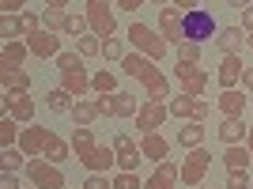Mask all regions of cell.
I'll return each mask as SVG.
<instances>
[{
	"label": "cell",
	"mask_w": 253,
	"mask_h": 189,
	"mask_svg": "<svg viewBox=\"0 0 253 189\" xmlns=\"http://www.w3.org/2000/svg\"><path fill=\"white\" fill-rule=\"evenodd\" d=\"M125 34H128V42L136 46V53H144V57H151V61H163V53H167V38L155 34L148 23H132Z\"/></svg>",
	"instance_id": "6da1fadb"
},
{
	"label": "cell",
	"mask_w": 253,
	"mask_h": 189,
	"mask_svg": "<svg viewBox=\"0 0 253 189\" xmlns=\"http://www.w3.org/2000/svg\"><path fill=\"white\" fill-rule=\"evenodd\" d=\"M27 178H31V186H38V189H68V182H64V174H61V167L57 163H49V159H31L27 163Z\"/></svg>",
	"instance_id": "7a4b0ae2"
},
{
	"label": "cell",
	"mask_w": 253,
	"mask_h": 189,
	"mask_svg": "<svg viewBox=\"0 0 253 189\" xmlns=\"http://www.w3.org/2000/svg\"><path fill=\"white\" fill-rule=\"evenodd\" d=\"M215 34H219V23H215V15H211L208 8L185 11V38H193V42H208V38H215Z\"/></svg>",
	"instance_id": "3957f363"
},
{
	"label": "cell",
	"mask_w": 253,
	"mask_h": 189,
	"mask_svg": "<svg viewBox=\"0 0 253 189\" xmlns=\"http://www.w3.org/2000/svg\"><path fill=\"white\" fill-rule=\"evenodd\" d=\"M155 27H159V34H163V38H167L170 46L185 42V11H181V8H174V4L159 8V19H155Z\"/></svg>",
	"instance_id": "277c9868"
},
{
	"label": "cell",
	"mask_w": 253,
	"mask_h": 189,
	"mask_svg": "<svg viewBox=\"0 0 253 189\" xmlns=\"http://www.w3.org/2000/svg\"><path fill=\"white\" fill-rule=\"evenodd\" d=\"M87 23H91V34L110 38V34L117 31V19H114L110 0H87Z\"/></svg>",
	"instance_id": "5b68a950"
},
{
	"label": "cell",
	"mask_w": 253,
	"mask_h": 189,
	"mask_svg": "<svg viewBox=\"0 0 253 189\" xmlns=\"http://www.w3.org/2000/svg\"><path fill=\"white\" fill-rule=\"evenodd\" d=\"M208 167H211V151L208 147H193L185 155V163H181V186H201Z\"/></svg>",
	"instance_id": "8992f818"
},
{
	"label": "cell",
	"mask_w": 253,
	"mask_h": 189,
	"mask_svg": "<svg viewBox=\"0 0 253 189\" xmlns=\"http://www.w3.org/2000/svg\"><path fill=\"white\" fill-rule=\"evenodd\" d=\"M174 76L181 80V94H193V98H201L204 87H208V72H204L201 64L178 61V64H174Z\"/></svg>",
	"instance_id": "52a82bcc"
},
{
	"label": "cell",
	"mask_w": 253,
	"mask_h": 189,
	"mask_svg": "<svg viewBox=\"0 0 253 189\" xmlns=\"http://www.w3.org/2000/svg\"><path fill=\"white\" fill-rule=\"evenodd\" d=\"M114 151H117V170H136L140 159H144L140 144L128 137V133H117V137H114Z\"/></svg>",
	"instance_id": "ba28073f"
},
{
	"label": "cell",
	"mask_w": 253,
	"mask_h": 189,
	"mask_svg": "<svg viewBox=\"0 0 253 189\" xmlns=\"http://www.w3.org/2000/svg\"><path fill=\"white\" fill-rule=\"evenodd\" d=\"M167 114H170L167 102H144V106H140V114H136L140 137H144V133H159V125H167Z\"/></svg>",
	"instance_id": "9c48e42d"
},
{
	"label": "cell",
	"mask_w": 253,
	"mask_h": 189,
	"mask_svg": "<svg viewBox=\"0 0 253 189\" xmlns=\"http://www.w3.org/2000/svg\"><path fill=\"white\" fill-rule=\"evenodd\" d=\"M80 163H84L91 174H110V170L117 167V151H114V144H110V147H106V144H95L84 159H80Z\"/></svg>",
	"instance_id": "30bf717a"
},
{
	"label": "cell",
	"mask_w": 253,
	"mask_h": 189,
	"mask_svg": "<svg viewBox=\"0 0 253 189\" xmlns=\"http://www.w3.org/2000/svg\"><path fill=\"white\" fill-rule=\"evenodd\" d=\"M27 46H31V53L34 57H53V61H57V57H61V34L57 31H38V34H31V38H27Z\"/></svg>",
	"instance_id": "8fae6325"
},
{
	"label": "cell",
	"mask_w": 253,
	"mask_h": 189,
	"mask_svg": "<svg viewBox=\"0 0 253 189\" xmlns=\"http://www.w3.org/2000/svg\"><path fill=\"white\" fill-rule=\"evenodd\" d=\"M178 182H181V167L170 163V159H163V163H155V174L144 182V189H174Z\"/></svg>",
	"instance_id": "7c38bea8"
},
{
	"label": "cell",
	"mask_w": 253,
	"mask_h": 189,
	"mask_svg": "<svg viewBox=\"0 0 253 189\" xmlns=\"http://www.w3.org/2000/svg\"><path fill=\"white\" fill-rule=\"evenodd\" d=\"M246 106H250V98H246L242 87H223V94H219V114L223 117H242Z\"/></svg>",
	"instance_id": "4fadbf2b"
},
{
	"label": "cell",
	"mask_w": 253,
	"mask_h": 189,
	"mask_svg": "<svg viewBox=\"0 0 253 189\" xmlns=\"http://www.w3.org/2000/svg\"><path fill=\"white\" fill-rule=\"evenodd\" d=\"M121 72H125V76H136L140 84H144V80H148L151 72H159V68H155L151 57H144V53H125V57H121Z\"/></svg>",
	"instance_id": "5bb4252c"
},
{
	"label": "cell",
	"mask_w": 253,
	"mask_h": 189,
	"mask_svg": "<svg viewBox=\"0 0 253 189\" xmlns=\"http://www.w3.org/2000/svg\"><path fill=\"white\" fill-rule=\"evenodd\" d=\"M242 72H246V64L238 53H223V61H219V84L223 87H238L242 84Z\"/></svg>",
	"instance_id": "9a60e30c"
},
{
	"label": "cell",
	"mask_w": 253,
	"mask_h": 189,
	"mask_svg": "<svg viewBox=\"0 0 253 189\" xmlns=\"http://www.w3.org/2000/svg\"><path fill=\"white\" fill-rule=\"evenodd\" d=\"M140 151H144V159H151V163H163V159L170 155V140L159 137V133H144V137H140Z\"/></svg>",
	"instance_id": "2e32d148"
},
{
	"label": "cell",
	"mask_w": 253,
	"mask_h": 189,
	"mask_svg": "<svg viewBox=\"0 0 253 189\" xmlns=\"http://www.w3.org/2000/svg\"><path fill=\"white\" fill-rule=\"evenodd\" d=\"M45 140H49V129H45V125H31V129H23L19 147L27 151V155H42V151H45Z\"/></svg>",
	"instance_id": "e0dca14e"
},
{
	"label": "cell",
	"mask_w": 253,
	"mask_h": 189,
	"mask_svg": "<svg viewBox=\"0 0 253 189\" xmlns=\"http://www.w3.org/2000/svg\"><path fill=\"white\" fill-rule=\"evenodd\" d=\"M61 87H64L68 94H76V98H80V94H87V91H91V76H87V68L80 64V68L61 72Z\"/></svg>",
	"instance_id": "ac0fdd59"
},
{
	"label": "cell",
	"mask_w": 253,
	"mask_h": 189,
	"mask_svg": "<svg viewBox=\"0 0 253 189\" xmlns=\"http://www.w3.org/2000/svg\"><path fill=\"white\" fill-rule=\"evenodd\" d=\"M42 159H49V163H57L61 167L64 159H72V140H61L57 133H49V140H45V151Z\"/></svg>",
	"instance_id": "d6986e66"
},
{
	"label": "cell",
	"mask_w": 253,
	"mask_h": 189,
	"mask_svg": "<svg viewBox=\"0 0 253 189\" xmlns=\"http://www.w3.org/2000/svg\"><path fill=\"white\" fill-rule=\"evenodd\" d=\"M246 133H250V125H242V117H223V125H219L223 144H246Z\"/></svg>",
	"instance_id": "ffe728a7"
},
{
	"label": "cell",
	"mask_w": 253,
	"mask_h": 189,
	"mask_svg": "<svg viewBox=\"0 0 253 189\" xmlns=\"http://www.w3.org/2000/svg\"><path fill=\"white\" fill-rule=\"evenodd\" d=\"M246 42V31L242 27H223L219 34H215V49L219 53H238V46Z\"/></svg>",
	"instance_id": "44dd1931"
},
{
	"label": "cell",
	"mask_w": 253,
	"mask_h": 189,
	"mask_svg": "<svg viewBox=\"0 0 253 189\" xmlns=\"http://www.w3.org/2000/svg\"><path fill=\"white\" fill-rule=\"evenodd\" d=\"M223 163H227V170H246L253 163V151L246 144H227V151H223Z\"/></svg>",
	"instance_id": "7402d4cb"
},
{
	"label": "cell",
	"mask_w": 253,
	"mask_h": 189,
	"mask_svg": "<svg viewBox=\"0 0 253 189\" xmlns=\"http://www.w3.org/2000/svg\"><path fill=\"white\" fill-rule=\"evenodd\" d=\"M144 94H148V102H167V94H170L167 76H163V72H151L148 80H144Z\"/></svg>",
	"instance_id": "603a6c76"
},
{
	"label": "cell",
	"mask_w": 253,
	"mask_h": 189,
	"mask_svg": "<svg viewBox=\"0 0 253 189\" xmlns=\"http://www.w3.org/2000/svg\"><path fill=\"white\" fill-rule=\"evenodd\" d=\"M178 144L189 147V151L193 147H204V125L201 121H185V125L178 129Z\"/></svg>",
	"instance_id": "cb8c5ba5"
},
{
	"label": "cell",
	"mask_w": 253,
	"mask_h": 189,
	"mask_svg": "<svg viewBox=\"0 0 253 189\" xmlns=\"http://www.w3.org/2000/svg\"><path fill=\"white\" fill-rule=\"evenodd\" d=\"M95 144H98V140H95V129H91V125H84V129H76V133H72V155L76 159H84Z\"/></svg>",
	"instance_id": "d4e9b609"
},
{
	"label": "cell",
	"mask_w": 253,
	"mask_h": 189,
	"mask_svg": "<svg viewBox=\"0 0 253 189\" xmlns=\"http://www.w3.org/2000/svg\"><path fill=\"white\" fill-rule=\"evenodd\" d=\"M45 106H49L53 114H72V106H76V102H72V94H68L61 84H57L49 94H45Z\"/></svg>",
	"instance_id": "484cf974"
},
{
	"label": "cell",
	"mask_w": 253,
	"mask_h": 189,
	"mask_svg": "<svg viewBox=\"0 0 253 189\" xmlns=\"http://www.w3.org/2000/svg\"><path fill=\"white\" fill-rule=\"evenodd\" d=\"M8 114L15 117L19 125H31V121H34V98H31V94H19V98H11V110H8Z\"/></svg>",
	"instance_id": "4316f807"
},
{
	"label": "cell",
	"mask_w": 253,
	"mask_h": 189,
	"mask_svg": "<svg viewBox=\"0 0 253 189\" xmlns=\"http://www.w3.org/2000/svg\"><path fill=\"white\" fill-rule=\"evenodd\" d=\"M95 117H98V106H95V102H80V98H76V106H72V121H76V129L95 125Z\"/></svg>",
	"instance_id": "83f0119b"
},
{
	"label": "cell",
	"mask_w": 253,
	"mask_h": 189,
	"mask_svg": "<svg viewBox=\"0 0 253 189\" xmlns=\"http://www.w3.org/2000/svg\"><path fill=\"white\" fill-rule=\"evenodd\" d=\"M114 106H117V117H136L144 102H136V94H128V91H117L114 94Z\"/></svg>",
	"instance_id": "f1b7e54d"
},
{
	"label": "cell",
	"mask_w": 253,
	"mask_h": 189,
	"mask_svg": "<svg viewBox=\"0 0 253 189\" xmlns=\"http://www.w3.org/2000/svg\"><path fill=\"white\" fill-rule=\"evenodd\" d=\"M42 27H45V31L64 34V27H68V11H64V8H45L42 11Z\"/></svg>",
	"instance_id": "f546056e"
},
{
	"label": "cell",
	"mask_w": 253,
	"mask_h": 189,
	"mask_svg": "<svg viewBox=\"0 0 253 189\" xmlns=\"http://www.w3.org/2000/svg\"><path fill=\"white\" fill-rule=\"evenodd\" d=\"M193 110H197V98H193V94H174V98H170V114L174 117L193 121Z\"/></svg>",
	"instance_id": "4dcf8cb0"
},
{
	"label": "cell",
	"mask_w": 253,
	"mask_h": 189,
	"mask_svg": "<svg viewBox=\"0 0 253 189\" xmlns=\"http://www.w3.org/2000/svg\"><path fill=\"white\" fill-rule=\"evenodd\" d=\"M19 137H23V133H19V121H15L11 114H4V121H0V144H4V147H15V144H19Z\"/></svg>",
	"instance_id": "1f68e13d"
},
{
	"label": "cell",
	"mask_w": 253,
	"mask_h": 189,
	"mask_svg": "<svg viewBox=\"0 0 253 189\" xmlns=\"http://www.w3.org/2000/svg\"><path fill=\"white\" fill-rule=\"evenodd\" d=\"M23 155H27L23 147H4V151H0V167L19 174V167H27V163H31V159H23Z\"/></svg>",
	"instance_id": "d6a6232c"
},
{
	"label": "cell",
	"mask_w": 253,
	"mask_h": 189,
	"mask_svg": "<svg viewBox=\"0 0 253 189\" xmlns=\"http://www.w3.org/2000/svg\"><path fill=\"white\" fill-rule=\"evenodd\" d=\"M91 91H95V94H114L117 91V76L106 72V68H102V72H95V76H91Z\"/></svg>",
	"instance_id": "836d02e7"
},
{
	"label": "cell",
	"mask_w": 253,
	"mask_h": 189,
	"mask_svg": "<svg viewBox=\"0 0 253 189\" xmlns=\"http://www.w3.org/2000/svg\"><path fill=\"white\" fill-rule=\"evenodd\" d=\"M27 53H31L27 42H4V64H15V68H19V64L27 61Z\"/></svg>",
	"instance_id": "e575fe53"
},
{
	"label": "cell",
	"mask_w": 253,
	"mask_h": 189,
	"mask_svg": "<svg viewBox=\"0 0 253 189\" xmlns=\"http://www.w3.org/2000/svg\"><path fill=\"white\" fill-rule=\"evenodd\" d=\"M114 189H144L140 170H117L114 174Z\"/></svg>",
	"instance_id": "d590c367"
},
{
	"label": "cell",
	"mask_w": 253,
	"mask_h": 189,
	"mask_svg": "<svg viewBox=\"0 0 253 189\" xmlns=\"http://www.w3.org/2000/svg\"><path fill=\"white\" fill-rule=\"evenodd\" d=\"M76 53H80V57H95V53H102V38H98V34L76 38Z\"/></svg>",
	"instance_id": "8d00e7d4"
},
{
	"label": "cell",
	"mask_w": 253,
	"mask_h": 189,
	"mask_svg": "<svg viewBox=\"0 0 253 189\" xmlns=\"http://www.w3.org/2000/svg\"><path fill=\"white\" fill-rule=\"evenodd\" d=\"M178 61L201 64V42H193V38H185V42H178Z\"/></svg>",
	"instance_id": "74e56055"
},
{
	"label": "cell",
	"mask_w": 253,
	"mask_h": 189,
	"mask_svg": "<svg viewBox=\"0 0 253 189\" xmlns=\"http://www.w3.org/2000/svg\"><path fill=\"white\" fill-rule=\"evenodd\" d=\"M42 31V15H34V11H23L19 15V34L23 38H31V34Z\"/></svg>",
	"instance_id": "f35d334b"
},
{
	"label": "cell",
	"mask_w": 253,
	"mask_h": 189,
	"mask_svg": "<svg viewBox=\"0 0 253 189\" xmlns=\"http://www.w3.org/2000/svg\"><path fill=\"white\" fill-rule=\"evenodd\" d=\"M102 57H106V61H121V57H125L121 38H114V34H110V38H102Z\"/></svg>",
	"instance_id": "ab89813d"
},
{
	"label": "cell",
	"mask_w": 253,
	"mask_h": 189,
	"mask_svg": "<svg viewBox=\"0 0 253 189\" xmlns=\"http://www.w3.org/2000/svg\"><path fill=\"white\" fill-rule=\"evenodd\" d=\"M87 27H91V23H87V15H68V27H64V34H76V38H84Z\"/></svg>",
	"instance_id": "60d3db41"
},
{
	"label": "cell",
	"mask_w": 253,
	"mask_h": 189,
	"mask_svg": "<svg viewBox=\"0 0 253 189\" xmlns=\"http://www.w3.org/2000/svg\"><path fill=\"white\" fill-rule=\"evenodd\" d=\"M250 174L246 170H227V189H250Z\"/></svg>",
	"instance_id": "b9f144b4"
},
{
	"label": "cell",
	"mask_w": 253,
	"mask_h": 189,
	"mask_svg": "<svg viewBox=\"0 0 253 189\" xmlns=\"http://www.w3.org/2000/svg\"><path fill=\"white\" fill-rule=\"evenodd\" d=\"M80 189H114V178H106V174H87Z\"/></svg>",
	"instance_id": "7bdbcfd3"
},
{
	"label": "cell",
	"mask_w": 253,
	"mask_h": 189,
	"mask_svg": "<svg viewBox=\"0 0 253 189\" xmlns=\"http://www.w3.org/2000/svg\"><path fill=\"white\" fill-rule=\"evenodd\" d=\"M80 64H84L80 53H61V57H57V72H68V68H80Z\"/></svg>",
	"instance_id": "ee69618b"
},
{
	"label": "cell",
	"mask_w": 253,
	"mask_h": 189,
	"mask_svg": "<svg viewBox=\"0 0 253 189\" xmlns=\"http://www.w3.org/2000/svg\"><path fill=\"white\" fill-rule=\"evenodd\" d=\"M0 34H4V42H15V34H19V19L4 15V23H0Z\"/></svg>",
	"instance_id": "f6af8a7d"
},
{
	"label": "cell",
	"mask_w": 253,
	"mask_h": 189,
	"mask_svg": "<svg viewBox=\"0 0 253 189\" xmlns=\"http://www.w3.org/2000/svg\"><path fill=\"white\" fill-rule=\"evenodd\" d=\"M117 94V91H114ZM114 94H95V106H98V114H117V106H114Z\"/></svg>",
	"instance_id": "bcb514c9"
},
{
	"label": "cell",
	"mask_w": 253,
	"mask_h": 189,
	"mask_svg": "<svg viewBox=\"0 0 253 189\" xmlns=\"http://www.w3.org/2000/svg\"><path fill=\"white\" fill-rule=\"evenodd\" d=\"M23 4L27 0H0V11L4 15H23Z\"/></svg>",
	"instance_id": "7dc6e473"
},
{
	"label": "cell",
	"mask_w": 253,
	"mask_h": 189,
	"mask_svg": "<svg viewBox=\"0 0 253 189\" xmlns=\"http://www.w3.org/2000/svg\"><path fill=\"white\" fill-rule=\"evenodd\" d=\"M0 189H19V174H15V170H4V174H0Z\"/></svg>",
	"instance_id": "c3c4849f"
},
{
	"label": "cell",
	"mask_w": 253,
	"mask_h": 189,
	"mask_svg": "<svg viewBox=\"0 0 253 189\" xmlns=\"http://www.w3.org/2000/svg\"><path fill=\"white\" fill-rule=\"evenodd\" d=\"M148 0H114V8H121V11H136V8H144Z\"/></svg>",
	"instance_id": "681fc988"
},
{
	"label": "cell",
	"mask_w": 253,
	"mask_h": 189,
	"mask_svg": "<svg viewBox=\"0 0 253 189\" xmlns=\"http://www.w3.org/2000/svg\"><path fill=\"white\" fill-rule=\"evenodd\" d=\"M238 27H242L246 34H253V4H250L246 11H242V23H238Z\"/></svg>",
	"instance_id": "f907efd6"
},
{
	"label": "cell",
	"mask_w": 253,
	"mask_h": 189,
	"mask_svg": "<svg viewBox=\"0 0 253 189\" xmlns=\"http://www.w3.org/2000/svg\"><path fill=\"white\" fill-rule=\"evenodd\" d=\"M208 114H211V106L197 98V110H193V121H204V117H208Z\"/></svg>",
	"instance_id": "816d5d0a"
},
{
	"label": "cell",
	"mask_w": 253,
	"mask_h": 189,
	"mask_svg": "<svg viewBox=\"0 0 253 189\" xmlns=\"http://www.w3.org/2000/svg\"><path fill=\"white\" fill-rule=\"evenodd\" d=\"M242 91L253 94V68H246V72H242Z\"/></svg>",
	"instance_id": "f5cc1de1"
},
{
	"label": "cell",
	"mask_w": 253,
	"mask_h": 189,
	"mask_svg": "<svg viewBox=\"0 0 253 189\" xmlns=\"http://www.w3.org/2000/svg\"><path fill=\"white\" fill-rule=\"evenodd\" d=\"M250 4H253V0H227V8H238V11H246Z\"/></svg>",
	"instance_id": "db71d44e"
},
{
	"label": "cell",
	"mask_w": 253,
	"mask_h": 189,
	"mask_svg": "<svg viewBox=\"0 0 253 189\" xmlns=\"http://www.w3.org/2000/svg\"><path fill=\"white\" fill-rule=\"evenodd\" d=\"M174 8H181V11H193V8H197V0H174Z\"/></svg>",
	"instance_id": "11a10c76"
},
{
	"label": "cell",
	"mask_w": 253,
	"mask_h": 189,
	"mask_svg": "<svg viewBox=\"0 0 253 189\" xmlns=\"http://www.w3.org/2000/svg\"><path fill=\"white\" fill-rule=\"evenodd\" d=\"M68 0H45V8H64Z\"/></svg>",
	"instance_id": "9f6ffc18"
},
{
	"label": "cell",
	"mask_w": 253,
	"mask_h": 189,
	"mask_svg": "<svg viewBox=\"0 0 253 189\" xmlns=\"http://www.w3.org/2000/svg\"><path fill=\"white\" fill-rule=\"evenodd\" d=\"M246 147L253 151V125H250V133H246Z\"/></svg>",
	"instance_id": "6f0895ef"
},
{
	"label": "cell",
	"mask_w": 253,
	"mask_h": 189,
	"mask_svg": "<svg viewBox=\"0 0 253 189\" xmlns=\"http://www.w3.org/2000/svg\"><path fill=\"white\" fill-rule=\"evenodd\" d=\"M148 4H159V8H167V4H174V0H148Z\"/></svg>",
	"instance_id": "680465c9"
},
{
	"label": "cell",
	"mask_w": 253,
	"mask_h": 189,
	"mask_svg": "<svg viewBox=\"0 0 253 189\" xmlns=\"http://www.w3.org/2000/svg\"><path fill=\"white\" fill-rule=\"evenodd\" d=\"M246 46H250V49H253V34H246Z\"/></svg>",
	"instance_id": "91938a15"
},
{
	"label": "cell",
	"mask_w": 253,
	"mask_h": 189,
	"mask_svg": "<svg viewBox=\"0 0 253 189\" xmlns=\"http://www.w3.org/2000/svg\"><path fill=\"white\" fill-rule=\"evenodd\" d=\"M193 189H208V186H193Z\"/></svg>",
	"instance_id": "94428289"
},
{
	"label": "cell",
	"mask_w": 253,
	"mask_h": 189,
	"mask_svg": "<svg viewBox=\"0 0 253 189\" xmlns=\"http://www.w3.org/2000/svg\"><path fill=\"white\" fill-rule=\"evenodd\" d=\"M250 110H253V102H250Z\"/></svg>",
	"instance_id": "6125c7cd"
},
{
	"label": "cell",
	"mask_w": 253,
	"mask_h": 189,
	"mask_svg": "<svg viewBox=\"0 0 253 189\" xmlns=\"http://www.w3.org/2000/svg\"><path fill=\"white\" fill-rule=\"evenodd\" d=\"M250 189H253V186H250Z\"/></svg>",
	"instance_id": "be15d7a7"
}]
</instances>
